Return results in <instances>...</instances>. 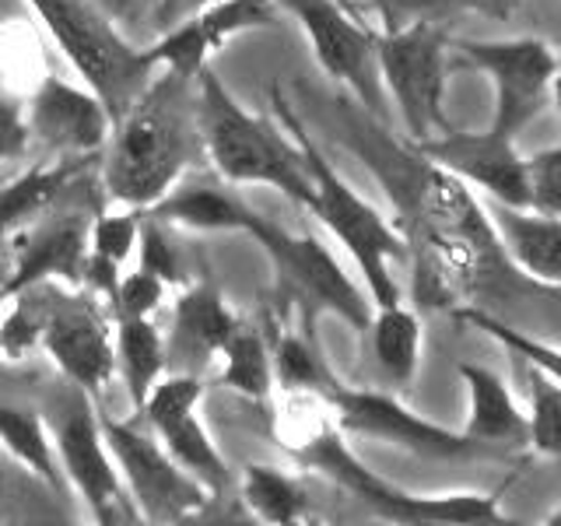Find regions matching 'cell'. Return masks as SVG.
<instances>
[{
  "label": "cell",
  "instance_id": "1",
  "mask_svg": "<svg viewBox=\"0 0 561 526\" xmlns=\"http://www.w3.org/2000/svg\"><path fill=\"white\" fill-rule=\"evenodd\" d=\"M197 148V78L165 70L113 123L102 169L105 193L123 207L145 210L165 197Z\"/></svg>",
  "mask_w": 561,
  "mask_h": 526
},
{
  "label": "cell",
  "instance_id": "2",
  "mask_svg": "<svg viewBox=\"0 0 561 526\" xmlns=\"http://www.w3.org/2000/svg\"><path fill=\"white\" fill-rule=\"evenodd\" d=\"M197 134L201 148L228 183L274 186L295 204H309L312 180L298 145L280 137L267 119L250 113L228 92L215 67L197 75Z\"/></svg>",
  "mask_w": 561,
  "mask_h": 526
},
{
  "label": "cell",
  "instance_id": "3",
  "mask_svg": "<svg viewBox=\"0 0 561 526\" xmlns=\"http://www.w3.org/2000/svg\"><path fill=\"white\" fill-rule=\"evenodd\" d=\"M277 113L285 119V127L291 130L298 151L306 158L309 180H312V197H309V210L320 218L344 250L351 253V260L358 263V271L365 274V288L373 306H397L400 302V288L393 281V263L408 260V242H403L379 210L362 201L355 190H351L341 172L327 162V155L309 140L306 127L298 123V116L288 110L277 95Z\"/></svg>",
  "mask_w": 561,
  "mask_h": 526
},
{
  "label": "cell",
  "instance_id": "4",
  "mask_svg": "<svg viewBox=\"0 0 561 526\" xmlns=\"http://www.w3.org/2000/svg\"><path fill=\"white\" fill-rule=\"evenodd\" d=\"M116 123L154 75L148 49L130 46L92 0H25Z\"/></svg>",
  "mask_w": 561,
  "mask_h": 526
},
{
  "label": "cell",
  "instance_id": "5",
  "mask_svg": "<svg viewBox=\"0 0 561 526\" xmlns=\"http://www.w3.org/2000/svg\"><path fill=\"white\" fill-rule=\"evenodd\" d=\"M291 449L302 456V464L327 473L344 491H351L358 502H365L373 513L393 523H421V526H488L508 523L495 499L488 495H408L397 484H390L379 473L362 467L351 449L344 446L337 425H320L302 443H291Z\"/></svg>",
  "mask_w": 561,
  "mask_h": 526
},
{
  "label": "cell",
  "instance_id": "6",
  "mask_svg": "<svg viewBox=\"0 0 561 526\" xmlns=\"http://www.w3.org/2000/svg\"><path fill=\"white\" fill-rule=\"evenodd\" d=\"M53 414L46 421L57 464L67 484L84 499L99 523H137V505L123 484L116 460L99 425V411L92 408V393L67 382L60 397H53Z\"/></svg>",
  "mask_w": 561,
  "mask_h": 526
},
{
  "label": "cell",
  "instance_id": "7",
  "mask_svg": "<svg viewBox=\"0 0 561 526\" xmlns=\"http://www.w3.org/2000/svg\"><path fill=\"white\" fill-rule=\"evenodd\" d=\"M379 84L397 102V113L414 145L449 130L446 119V35L421 22L393 35H376Z\"/></svg>",
  "mask_w": 561,
  "mask_h": 526
},
{
  "label": "cell",
  "instance_id": "8",
  "mask_svg": "<svg viewBox=\"0 0 561 526\" xmlns=\"http://www.w3.org/2000/svg\"><path fill=\"white\" fill-rule=\"evenodd\" d=\"M239 232L250 236L260 250L271 256V267H274L277 281L291 295L302 298L306 306L341 316L347 327H355L362 333L368 330V323H373V309H368L362 288L347 277V271L333 260V253L320 239L298 236L291 228L256 215V210H245Z\"/></svg>",
  "mask_w": 561,
  "mask_h": 526
},
{
  "label": "cell",
  "instance_id": "9",
  "mask_svg": "<svg viewBox=\"0 0 561 526\" xmlns=\"http://www.w3.org/2000/svg\"><path fill=\"white\" fill-rule=\"evenodd\" d=\"M456 49L495 84V113L491 134L516 137L526 123L548 110L558 78V57L543 39H449Z\"/></svg>",
  "mask_w": 561,
  "mask_h": 526
},
{
  "label": "cell",
  "instance_id": "10",
  "mask_svg": "<svg viewBox=\"0 0 561 526\" xmlns=\"http://www.w3.org/2000/svg\"><path fill=\"white\" fill-rule=\"evenodd\" d=\"M99 425L140 519L186 523L204 513L210 491L175 464L148 432H140L130 421H116L110 414H99Z\"/></svg>",
  "mask_w": 561,
  "mask_h": 526
},
{
  "label": "cell",
  "instance_id": "11",
  "mask_svg": "<svg viewBox=\"0 0 561 526\" xmlns=\"http://www.w3.org/2000/svg\"><path fill=\"white\" fill-rule=\"evenodd\" d=\"M316 397L337 414V428L351 435H365V438H376V443H390V446L411 449L421 456H435V460H460V456L488 453L478 443H470L463 432H449L443 425H435V421H425L421 414L408 411L397 397L333 382L330 373L323 376Z\"/></svg>",
  "mask_w": 561,
  "mask_h": 526
},
{
  "label": "cell",
  "instance_id": "12",
  "mask_svg": "<svg viewBox=\"0 0 561 526\" xmlns=\"http://www.w3.org/2000/svg\"><path fill=\"white\" fill-rule=\"evenodd\" d=\"M201 397L204 382L190 373H172L158 376L154 386L148 390V400L140 414L148 418V425L162 438V449L180 464L186 473H193L210 495L228 484V467L225 456L218 453L215 438L207 435L201 421Z\"/></svg>",
  "mask_w": 561,
  "mask_h": 526
},
{
  "label": "cell",
  "instance_id": "13",
  "mask_svg": "<svg viewBox=\"0 0 561 526\" xmlns=\"http://www.w3.org/2000/svg\"><path fill=\"white\" fill-rule=\"evenodd\" d=\"M302 22L312 53L333 81L347 84L376 116H386L379 67H376V35L362 28L337 0H277Z\"/></svg>",
  "mask_w": 561,
  "mask_h": 526
},
{
  "label": "cell",
  "instance_id": "14",
  "mask_svg": "<svg viewBox=\"0 0 561 526\" xmlns=\"http://www.w3.org/2000/svg\"><path fill=\"white\" fill-rule=\"evenodd\" d=\"M39 344L60 365L64 379L81 386L84 393L99 397L105 390V382L113 379V365H116L113 338L105 330L102 316L78 295L57 291L46 298Z\"/></svg>",
  "mask_w": 561,
  "mask_h": 526
},
{
  "label": "cell",
  "instance_id": "15",
  "mask_svg": "<svg viewBox=\"0 0 561 526\" xmlns=\"http://www.w3.org/2000/svg\"><path fill=\"white\" fill-rule=\"evenodd\" d=\"M428 165L449 172L453 180L484 190L491 201L526 207V162L502 134H463L446 130L443 137L414 145Z\"/></svg>",
  "mask_w": 561,
  "mask_h": 526
},
{
  "label": "cell",
  "instance_id": "16",
  "mask_svg": "<svg viewBox=\"0 0 561 526\" xmlns=\"http://www.w3.org/2000/svg\"><path fill=\"white\" fill-rule=\"evenodd\" d=\"M28 137L60 155H92L110 140L113 119L92 88L46 78L28 102Z\"/></svg>",
  "mask_w": 561,
  "mask_h": 526
},
{
  "label": "cell",
  "instance_id": "17",
  "mask_svg": "<svg viewBox=\"0 0 561 526\" xmlns=\"http://www.w3.org/2000/svg\"><path fill=\"white\" fill-rule=\"evenodd\" d=\"M88 260V221L84 215H57L46 225L32 228L18 239L14 253V274L0 288V298H14L43 281H67L81 285Z\"/></svg>",
  "mask_w": 561,
  "mask_h": 526
},
{
  "label": "cell",
  "instance_id": "18",
  "mask_svg": "<svg viewBox=\"0 0 561 526\" xmlns=\"http://www.w3.org/2000/svg\"><path fill=\"white\" fill-rule=\"evenodd\" d=\"M481 210L491 239L502 242V250L513 256L516 267L537 285L554 291L561 281V218L491 197L481 204Z\"/></svg>",
  "mask_w": 561,
  "mask_h": 526
},
{
  "label": "cell",
  "instance_id": "19",
  "mask_svg": "<svg viewBox=\"0 0 561 526\" xmlns=\"http://www.w3.org/2000/svg\"><path fill=\"white\" fill-rule=\"evenodd\" d=\"M239 316L225 306V298L210 288V285H197L180 295L175 302V316H172V333L169 344L162 341L165 351V365L172 373H190L197 376V368L218 355L221 344L228 341Z\"/></svg>",
  "mask_w": 561,
  "mask_h": 526
},
{
  "label": "cell",
  "instance_id": "20",
  "mask_svg": "<svg viewBox=\"0 0 561 526\" xmlns=\"http://www.w3.org/2000/svg\"><path fill=\"white\" fill-rule=\"evenodd\" d=\"M460 376L467 382V425L463 435L481 449L495 446H519L526 443V418L516 408L508 386L484 365H460Z\"/></svg>",
  "mask_w": 561,
  "mask_h": 526
},
{
  "label": "cell",
  "instance_id": "21",
  "mask_svg": "<svg viewBox=\"0 0 561 526\" xmlns=\"http://www.w3.org/2000/svg\"><path fill=\"white\" fill-rule=\"evenodd\" d=\"M116 365L127 397L134 403V414H140L148 400V390L165 368V351H162V333L148 320V316H119L116 320Z\"/></svg>",
  "mask_w": 561,
  "mask_h": 526
},
{
  "label": "cell",
  "instance_id": "22",
  "mask_svg": "<svg viewBox=\"0 0 561 526\" xmlns=\"http://www.w3.org/2000/svg\"><path fill=\"white\" fill-rule=\"evenodd\" d=\"M245 210L250 207L239 204L236 197H228V193L197 186V190L175 193V197L154 201L151 207L140 210V218L186 225V228H207V232H239Z\"/></svg>",
  "mask_w": 561,
  "mask_h": 526
},
{
  "label": "cell",
  "instance_id": "23",
  "mask_svg": "<svg viewBox=\"0 0 561 526\" xmlns=\"http://www.w3.org/2000/svg\"><path fill=\"white\" fill-rule=\"evenodd\" d=\"M0 443L4 449L22 464L28 473H35L46 488H64V473L57 464V449H53V438L46 421L25 411V408H14V403H0Z\"/></svg>",
  "mask_w": 561,
  "mask_h": 526
},
{
  "label": "cell",
  "instance_id": "24",
  "mask_svg": "<svg viewBox=\"0 0 561 526\" xmlns=\"http://www.w3.org/2000/svg\"><path fill=\"white\" fill-rule=\"evenodd\" d=\"M218 355L225 358V368H221V386L225 390H236L250 400H267L271 390H274V362H271V351L263 344L260 333L245 323V320H236L232 333H228V341L221 344Z\"/></svg>",
  "mask_w": 561,
  "mask_h": 526
},
{
  "label": "cell",
  "instance_id": "25",
  "mask_svg": "<svg viewBox=\"0 0 561 526\" xmlns=\"http://www.w3.org/2000/svg\"><path fill=\"white\" fill-rule=\"evenodd\" d=\"M242 499L250 505V513L260 523L271 526H291L302 523L309 513V491L298 484L288 473H280L274 467L250 464L242 470Z\"/></svg>",
  "mask_w": 561,
  "mask_h": 526
},
{
  "label": "cell",
  "instance_id": "26",
  "mask_svg": "<svg viewBox=\"0 0 561 526\" xmlns=\"http://www.w3.org/2000/svg\"><path fill=\"white\" fill-rule=\"evenodd\" d=\"M373 347L376 362L382 365V373L390 376L397 386H408L414 379L417 368V344H421V323L411 309L397 306H379L373 312Z\"/></svg>",
  "mask_w": 561,
  "mask_h": 526
},
{
  "label": "cell",
  "instance_id": "27",
  "mask_svg": "<svg viewBox=\"0 0 561 526\" xmlns=\"http://www.w3.org/2000/svg\"><path fill=\"white\" fill-rule=\"evenodd\" d=\"M78 162H60V165H39L25 175H18L14 183L0 190V232L11 225H22L25 218L39 215L46 204H53L75 180Z\"/></svg>",
  "mask_w": 561,
  "mask_h": 526
},
{
  "label": "cell",
  "instance_id": "28",
  "mask_svg": "<svg viewBox=\"0 0 561 526\" xmlns=\"http://www.w3.org/2000/svg\"><path fill=\"white\" fill-rule=\"evenodd\" d=\"M274 11H277V0H218V4L193 14V22H197L207 49L215 53L225 46V39H232L239 32L274 25V18H277Z\"/></svg>",
  "mask_w": 561,
  "mask_h": 526
},
{
  "label": "cell",
  "instance_id": "29",
  "mask_svg": "<svg viewBox=\"0 0 561 526\" xmlns=\"http://www.w3.org/2000/svg\"><path fill=\"white\" fill-rule=\"evenodd\" d=\"M530 393H534V418H526V443L540 456L561 453V386L558 376L530 365Z\"/></svg>",
  "mask_w": 561,
  "mask_h": 526
},
{
  "label": "cell",
  "instance_id": "30",
  "mask_svg": "<svg viewBox=\"0 0 561 526\" xmlns=\"http://www.w3.org/2000/svg\"><path fill=\"white\" fill-rule=\"evenodd\" d=\"M274 362V376L280 379V386L291 393H312L320 390V382L327 376L323 362L316 358L312 344H306L302 338H280Z\"/></svg>",
  "mask_w": 561,
  "mask_h": 526
},
{
  "label": "cell",
  "instance_id": "31",
  "mask_svg": "<svg viewBox=\"0 0 561 526\" xmlns=\"http://www.w3.org/2000/svg\"><path fill=\"white\" fill-rule=\"evenodd\" d=\"M140 236V210H127V215H99L95 225L88 228V253L123 267L130 260L134 245Z\"/></svg>",
  "mask_w": 561,
  "mask_h": 526
},
{
  "label": "cell",
  "instance_id": "32",
  "mask_svg": "<svg viewBox=\"0 0 561 526\" xmlns=\"http://www.w3.org/2000/svg\"><path fill=\"white\" fill-rule=\"evenodd\" d=\"M526 162V207L561 218V151L540 148Z\"/></svg>",
  "mask_w": 561,
  "mask_h": 526
},
{
  "label": "cell",
  "instance_id": "33",
  "mask_svg": "<svg viewBox=\"0 0 561 526\" xmlns=\"http://www.w3.org/2000/svg\"><path fill=\"white\" fill-rule=\"evenodd\" d=\"M18 306L14 312L8 316L4 323H0V347L8 351V355H22L32 344H39V333H43V316H46V298H28V291L14 295Z\"/></svg>",
  "mask_w": 561,
  "mask_h": 526
},
{
  "label": "cell",
  "instance_id": "34",
  "mask_svg": "<svg viewBox=\"0 0 561 526\" xmlns=\"http://www.w3.org/2000/svg\"><path fill=\"white\" fill-rule=\"evenodd\" d=\"M165 295V281L154 277L151 271H130L123 281H116V295H113V312L119 316H151Z\"/></svg>",
  "mask_w": 561,
  "mask_h": 526
},
{
  "label": "cell",
  "instance_id": "35",
  "mask_svg": "<svg viewBox=\"0 0 561 526\" xmlns=\"http://www.w3.org/2000/svg\"><path fill=\"white\" fill-rule=\"evenodd\" d=\"M373 4L379 11L382 35H393L421 22H435L438 14L460 8V0H373Z\"/></svg>",
  "mask_w": 561,
  "mask_h": 526
},
{
  "label": "cell",
  "instance_id": "36",
  "mask_svg": "<svg viewBox=\"0 0 561 526\" xmlns=\"http://www.w3.org/2000/svg\"><path fill=\"white\" fill-rule=\"evenodd\" d=\"M145 225H140V267L151 271L154 277H162L165 285H180L183 274H180V256H175V250L169 245V239L162 236V228L151 225L148 218H140Z\"/></svg>",
  "mask_w": 561,
  "mask_h": 526
},
{
  "label": "cell",
  "instance_id": "37",
  "mask_svg": "<svg viewBox=\"0 0 561 526\" xmlns=\"http://www.w3.org/2000/svg\"><path fill=\"white\" fill-rule=\"evenodd\" d=\"M25 148H28V127H25L22 102L0 95V162L22 158Z\"/></svg>",
  "mask_w": 561,
  "mask_h": 526
},
{
  "label": "cell",
  "instance_id": "38",
  "mask_svg": "<svg viewBox=\"0 0 561 526\" xmlns=\"http://www.w3.org/2000/svg\"><path fill=\"white\" fill-rule=\"evenodd\" d=\"M460 8H473L484 18H495V22H505L513 14V0H460Z\"/></svg>",
  "mask_w": 561,
  "mask_h": 526
},
{
  "label": "cell",
  "instance_id": "39",
  "mask_svg": "<svg viewBox=\"0 0 561 526\" xmlns=\"http://www.w3.org/2000/svg\"><path fill=\"white\" fill-rule=\"evenodd\" d=\"M210 4H218V0H165V8H172V14H197Z\"/></svg>",
  "mask_w": 561,
  "mask_h": 526
}]
</instances>
